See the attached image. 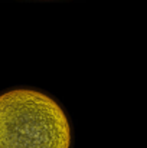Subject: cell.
Returning a JSON list of instances; mask_svg holds the SVG:
<instances>
[{"instance_id":"6da1fadb","label":"cell","mask_w":147,"mask_h":148,"mask_svg":"<svg viewBox=\"0 0 147 148\" xmlns=\"http://www.w3.org/2000/svg\"><path fill=\"white\" fill-rule=\"evenodd\" d=\"M62 108L48 95L13 89L0 95V148H69Z\"/></svg>"}]
</instances>
